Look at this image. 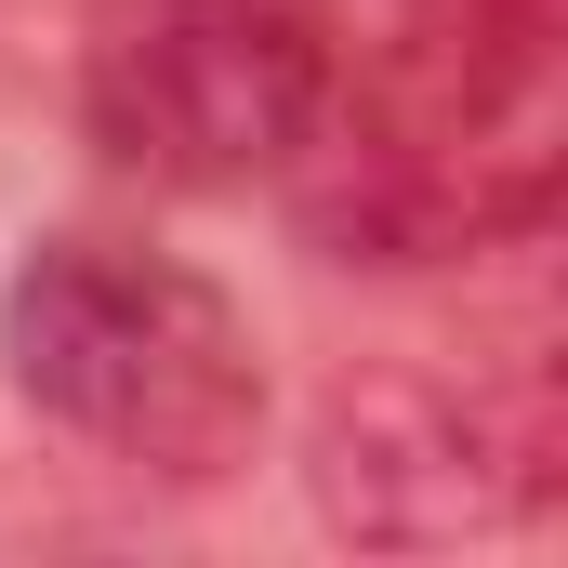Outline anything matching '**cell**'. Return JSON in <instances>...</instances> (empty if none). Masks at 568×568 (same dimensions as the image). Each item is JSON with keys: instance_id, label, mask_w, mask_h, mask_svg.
I'll list each match as a JSON object with an SVG mask.
<instances>
[{"instance_id": "cell-1", "label": "cell", "mask_w": 568, "mask_h": 568, "mask_svg": "<svg viewBox=\"0 0 568 568\" xmlns=\"http://www.w3.org/2000/svg\"><path fill=\"white\" fill-rule=\"evenodd\" d=\"M568 145L556 0H436L331 80V120L278 172L291 225L331 265H476L542 239Z\"/></svg>"}, {"instance_id": "cell-2", "label": "cell", "mask_w": 568, "mask_h": 568, "mask_svg": "<svg viewBox=\"0 0 568 568\" xmlns=\"http://www.w3.org/2000/svg\"><path fill=\"white\" fill-rule=\"evenodd\" d=\"M0 384L133 489H225L265 449L252 304L133 225H40L0 265Z\"/></svg>"}, {"instance_id": "cell-3", "label": "cell", "mask_w": 568, "mask_h": 568, "mask_svg": "<svg viewBox=\"0 0 568 568\" xmlns=\"http://www.w3.org/2000/svg\"><path fill=\"white\" fill-rule=\"evenodd\" d=\"M344 0H106L80 40V133L120 185L252 199L344 80Z\"/></svg>"}, {"instance_id": "cell-4", "label": "cell", "mask_w": 568, "mask_h": 568, "mask_svg": "<svg viewBox=\"0 0 568 568\" xmlns=\"http://www.w3.org/2000/svg\"><path fill=\"white\" fill-rule=\"evenodd\" d=\"M304 516L357 556H476V542H516L542 529L556 503V384L542 371H424V357H384V371H344L317 410H304Z\"/></svg>"}, {"instance_id": "cell-5", "label": "cell", "mask_w": 568, "mask_h": 568, "mask_svg": "<svg viewBox=\"0 0 568 568\" xmlns=\"http://www.w3.org/2000/svg\"><path fill=\"white\" fill-rule=\"evenodd\" d=\"M397 13H436V0H397Z\"/></svg>"}]
</instances>
